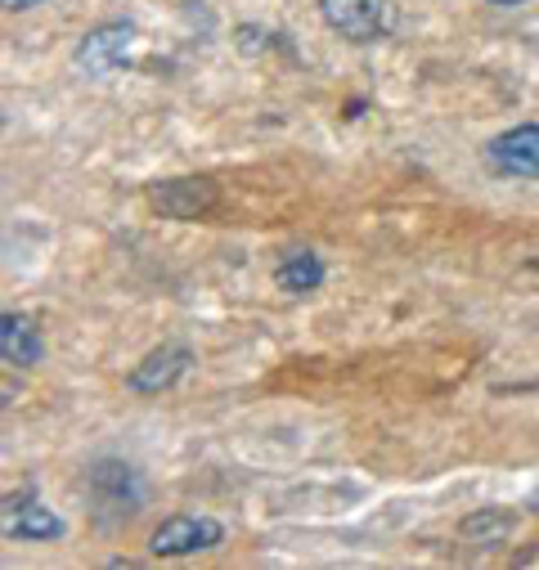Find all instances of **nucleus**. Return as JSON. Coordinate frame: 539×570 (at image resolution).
I'll use <instances>...</instances> for the list:
<instances>
[{
  "label": "nucleus",
  "mask_w": 539,
  "mask_h": 570,
  "mask_svg": "<svg viewBox=\"0 0 539 570\" xmlns=\"http://www.w3.org/2000/svg\"><path fill=\"white\" fill-rule=\"evenodd\" d=\"M86 494H90V512L99 525H117L126 517H135L145 508V481L130 463L117 459H99L86 472Z\"/></svg>",
  "instance_id": "nucleus-1"
},
{
  "label": "nucleus",
  "mask_w": 539,
  "mask_h": 570,
  "mask_svg": "<svg viewBox=\"0 0 539 570\" xmlns=\"http://www.w3.org/2000/svg\"><path fill=\"white\" fill-rule=\"evenodd\" d=\"M320 14L351 46H373V41H386L395 32L391 0H320Z\"/></svg>",
  "instance_id": "nucleus-2"
},
{
  "label": "nucleus",
  "mask_w": 539,
  "mask_h": 570,
  "mask_svg": "<svg viewBox=\"0 0 539 570\" xmlns=\"http://www.w3.org/2000/svg\"><path fill=\"white\" fill-rule=\"evenodd\" d=\"M220 539H225V525L212 517H167L149 534V552L154 557H189V552L216 548Z\"/></svg>",
  "instance_id": "nucleus-3"
},
{
  "label": "nucleus",
  "mask_w": 539,
  "mask_h": 570,
  "mask_svg": "<svg viewBox=\"0 0 539 570\" xmlns=\"http://www.w3.org/2000/svg\"><path fill=\"white\" fill-rule=\"evenodd\" d=\"M486 158L499 176L539 180V126H512L486 145Z\"/></svg>",
  "instance_id": "nucleus-4"
},
{
  "label": "nucleus",
  "mask_w": 539,
  "mask_h": 570,
  "mask_svg": "<svg viewBox=\"0 0 539 570\" xmlns=\"http://www.w3.org/2000/svg\"><path fill=\"white\" fill-rule=\"evenodd\" d=\"M130 41H135V28L130 23H104V28H95V32L81 37V46L72 50V63L81 72H90V77H104V72H112V68L126 63Z\"/></svg>",
  "instance_id": "nucleus-5"
},
{
  "label": "nucleus",
  "mask_w": 539,
  "mask_h": 570,
  "mask_svg": "<svg viewBox=\"0 0 539 570\" xmlns=\"http://www.w3.org/2000/svg\"><path fill=\"white\" fill-rule=\"evenodd\" d=\"M149 203L171 216V220H198L203 212L216 207V185L203 176H185V180H158L149 189Z\"/></svg>",
  "instance_id": "nucleus-6"
},
{
  "label": "nucleus",
  "mask_w": 539,
  "mask_h": 570,
  "mask_svg": "<svg viewBox=\"0 0 539 570\" xmlns=\"http://www.w3.org/2000/svg\"><path fill=\"white\" fill-rule=\"evenodd\" d=\"M189 346H158V351H149L140 364L130 368V391H140V395H163L167 386H176L180 382V373L189 368Z\"/></svg>",
  "instance_id": "nucleus-7"
},
{
  "label": "nucleus",
  "mask_w": 539,
  "mask_h": 570,
  "mask_svg": "<svg viewBox=\"0 0 539 570\" xmlns=\"http://www.w3.org/2000/svg\"><path fill=\"white\" fill-rule=\"evenodd\" d=\"M0 355H6L10 368H32V364H41L46 346H41L37 324L23 320V315H6V320H0Z\"/></svg>",
  "instance_id": "nucleus-8"
},
{
  "label": "nucleus",
  "mask_w": 539,
  "mask_h": 570,
  "mask_svg": "<svg viewBox=\"0 0 539 570\" xmlns=\"http://www.w3.org/2000/svg\"><path fill=\"white\" fill-rule=\"evenodd\" d=\"M10 534L23 543H55L63 539V521L41 503H10Z\"/></svg>",
  "instance_id": "nucleus-9"
},
{
  "label": "nucleus",
  "mask_w": 539,
  "mask_h": 570,
  "mask_svg": "<svg viewBox=\"0 0 539 570\" xmlns=\"http://www.w3.org/2000/svg\"><path fill=\"white\" fill-rule=\"evenodd\" d=\"M275 278H280L284 293L306 297V293H315L320 283H324V261L315 252H302V247L297 252H284L280 265H275Z\"/></svg>",
  "instance_id": "nucleus-10"
},
{
  "label": "nucleus",
  "mask_w": 539,
  "mask_h": 570,
  "mask_svg": "<svg viewBox=\"0 0 539 570\" xmlns=\"http://www.w3.org/2000/svg\"><path fill=\"white\" fill-rule=\"evenodd\" d=\"M37 6H46V0H6V10H37Z\"/></svg>",
  "instance_id": "nucleus-11"
},
{
  "label": "nucleus",
  "mask_w": 539,
  "mask_h": 570,
  "mask_svg": "<svg viewBox=\"0 0 539 570\" xmlns=\"http://www.w3.org/2000/svg\"><path fill=\"white\" fill-rule=\"evenodd\" d=\"M494 6H503V10H512V6H521V0H494Z\"/></svg>",
  "instance_id": "nucleus-12"
},
{
  "label": "nucleus",
  "mask_w": 539,
  "mask_h": 570,
  "mask_svg": "<svg viewBox=\"0 0 539 570\" xmlns=\"http://www.w3.org/2000/svg\"><path fill=\"white\" fill-rule=\"evenodd\" d=\"M530 508H535V512H539V490H535V499H530Z\"/></svg>",
  "instance_id": "nucleus-13"
},
{
  "label": "nucleus",
  "mask_w": 539,
  "mask_h": 570,
  "mask_svg": "<svg viewBox=\"0 0 539 570\" xmlns=\"http://www.w3.org/2000/svg\"><path fill=\"white\" fill-rule=\"evenodd\" d=\"M530 269H535V274H539V256H535V261H530Z\"/></svg>",
  "instance_id": "nucleus-14"
}]
</instances>
